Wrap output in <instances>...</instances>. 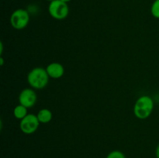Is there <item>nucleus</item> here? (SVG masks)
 Here are the masks:
<instances>
[{
  "label": "nucleus",
  "mask_w": 159,
  "mask_h": 158,
  "mask_svg": "<svg viewBox=\"0 0 159 158\" xmlns=\"http://www.w3.org/2000/svg\"><path fill=\"white\" fill-rule=\"evenodd\" d=\"M154 108V102L149 96L143 95L135 102L134 112L138 119H148L152 114Z\"/></svg>",
  "instance_id": "nucleus-1"
},
{
  "label": "nucleus",
  "mask_w": 159,
  "mask_h": 158,
  "mask_svg": "<svg viewBox=\"0 0 159 158\" xmlns=\"http://www.w3.org/2000/svg\"><path fill=\"white\" fill-rule=\"evenodd\" d=\"M49 77L46 69L38 67L30 71L27 76V81L32 88L42 89L48 85Z\"/></svg>",
  "instance_id": "nucleus-2"
},
{
  "label": "nucleus",
  "mask_w": 159,
  "mask_h": 158,
  "mask_svg": "<svg viewBox=\"0 0 159 158\" xmlns=\"http://www.w3.org/2000/svg\"><path fill=\"white\" fill-rule=\"evenodd\" d=\"M48 11L51 16L55 20H61L66 18L69 13L68 4L61 0H54L51 2Z\"/></svg>",
  "instance_id": "nucleus-3"
},
{
  "label": "nucleus",
  "mask_w": 159,
  "mask_h": 158,
  "mask_svg": "<svg viewBox=\"0 0 159 158\" xmlns=\"http://www.w3.org/2000/svg\"><path fill=\"white\" fill-rule=\"evenodd\" d=\"M30 21L29 12L23 9L14 11L10 16L11 26L16 29H23L28 25Z\"/></svg>",
  "instance_id": "nucleus-4"
},
{
  "label": "nucleus",
  "mask_w": 159,
  "mask_h": 158,
  "mask_svg": "<svg viewBox=\"0 0 159 158\" xmlns=\"http://www.w3.org/2000/svg\"><path fill=\"white\" fill-rule=\"evenodd\" d=\"M40 123L37 116L34 114H28L21 120L20 127L23 133L26 134H32L37 131Z\"/></svg>",
  "instance_id": "nucleus-5"
},
{
  "label": "nucleus",
  "mask_w": 159,
  "mask_h": 158,
  "mask_svg": "<svg viewBox=\"0 0 159 158\" xmlns=\"http://www.w3.org/2000/svg\"><path fill=\"white\" fill-rule=\"evenodd\" d=\"M37 94L34 90L30 89V88L23 89L19 95L20 104L26 107L27 108L34 106L37 102Z\"/></svg>",
  "instance_id": "nucleus-6"
},
{
  "label": "nucleus",
  "mask_w": 159,
  "mask_h": 158,
  "mask_svg": "<svg viewBox=\"0 0 159 158\" xmlns=\"http://www.w3.org/2000/svg\"><path fill=\"white\" fill-rule=\"evenodd\" d=\"M46 71L49 77L54 79L60 78L61 77L63 76L64 73H65L63 65L59 63H56V62H54V63H51L49 65H48Z\"/></svg>",
  "instance_id": "nucleus-7"
},
{
  "label": "nucleus",
  "mask_w": 159,
  "mask_h": 158,
  "mask_svg": "<svg viewBox=\"0 0 159 158\" xmlns=\"http://www.w3.org/2000/svg\"><path fill=\"white\" fill-rule=\"evenodd\" d=\"M37 116L40 123H48L52 119V112L48 108H43L39 111Z\"/></svg>",
  "instance_id": "nucleus-8"
},
{
  "label": "nucleus",
  "mask_w": 159,
  "mask_h": 158,
  "mask_svg": "<svg viewBox=\"0 0 159 158\" xmlns=\"http://www.w3.org/2000/svg\"><path fill=\"white\" fill-rule=\"evenodd\" d=\"M13 114L14 116H15L16 119L22 120L23 118H25L28 115L27 108L20 104V105H18L17 106L15 107V108H14L13 110Z\"/></svg>",
  "instance_id": "nucleus-9"
},
{
  "label": "nucleus",
  "mask_w": 159,
  "mask_h": 158,
  "mask_svg": "<svg viewBox=\"0 0 159 158\" xmlns=\"http://www.w3.org/2000/svg\"><path fill=\"white\" fill-rule=\"evenodd\" d=\"M151 12L155 18L159 19V0H155L152 3Z\"/></svg>",
  "instance_id": "nucleus-10"
},
{
  "label": "nucleus",
  "mask_w": 159,
  "mask_h": 158,
  "mask_svg": "<svg viewBox=\"0 0 159 158\" xmlns=\"http://www.w3.org/2000/svg\"><path fill=\"white\" fill-rule=\"evenodd\" d=\"M107 158H126V157L122 152L118 151V150H115V151H113L110 153H109V155L107 156Z\"/></svg>",
  "instance_id": "nucleus-11"
},
{
  "label": "nucleus",
  "mask_w": 159,
  "mask_h": 158,
  "mask_svg": "<svg viewBox=\"0 0 159 158\" xmlns=\"http://www.w3.org/2000/svg\"><path fill=\"white\" fill-rule=\"evenodd\" d=\"M156 156L157 158H159V145L158 146V147H157L156 149Z\"/></svg>",
  "instance_id": "nucleus-12"
},
{
  "label": "nucleus",
  "mask_w": 159,
  "mask_h": 158,
  "mask_svg": "<svg viewBox=\"0 0 159 158\" xmlns=\"http://www.w3.org/2000/svg\"><path fill=\"white\" fill-rule=\"evenodd\" d=\"M61 1L65 2H66V3H68V2H69L70 1H71V0H61Z\"/></svg>",
  "instance_id": "nucleus-13"
},
{
  "label": "nucleus",
  "mask_w": 159,
  "mask_h": 158,
  "mask_svg": "<svg viewBox=\"0 0 159 158\" xmlns=\"http://www.w3.org/2000/svg\"><path fill=\"white\" fill-rule=\"evenodd\" d=\"M47 1H49V2H51L54 1V0H47Z\"/></svg>",
  "instance_id": "nucleus-14"
}]
</instances>
